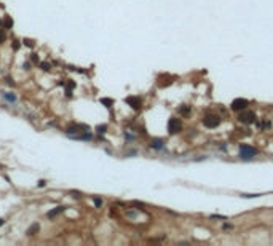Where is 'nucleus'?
I'll list each match as a JSON object with an SVG mask.
<instances>
[{
	"label": "nucleus",
	"instance_id": "9d476101",
	"mask_svg": "<svg viewBox=\"0 0 273 246\" xmlns=\"http://www.w3.org/2000/svg\"><path fill=\"white\" fill-rule=\"evenodd\" d=\"M150 147H153V149H161V147H163V141H161V139H155V141H152Z\"/></svg>",
	"mask_w": 273,
	"mask_h": 246
},
{
	"label": "nucleus",
	"instance_id": "ddd939ff",
	"mask_svg": "<svg viewBox=\"0 0 273 246\" xmlns=\"http://www.w3.org/2000/svg\"><path fill=\"white\" fill-rule=\"evenodd\" d=\"M40 67H42L43 70H50V69H51V64H48V63H42V64H40Z\"/></svg>",
	"mask_w": 273,
	"mask_h": 246
},
{
	"label": "nucleus",
	"instance_id": "1a4fd4ad",
	"mask_svg": "<svg viewBox=\"0 0 273 246\" xmlns=\"http://www.w3.org/2000/svg\"><path fill=\"white\" fill-rule=\"evenodd\" d=\"M2 96H3L8 102H16V94L14 93H2Z\"/></svg>",
	"mask_w": 273,
	"mask_h": 246
},
{
	"label": "nucleus",
	"instance_id": "423d86ee",
	"mask_svg": "<svg viewBox=\"0 0 273 246\" xmlns=\"http://www.w3.org/2000/svg\"><path fill=\"white\" fill-rule=\"evenodd\" d=\"M126 102H128L129 106H131L133 109H141V106H142V101L139 99V97H136V96H129V97H126Z\"/></svg>",
	"mask_w": 273,
	"mask_h": 246
},
{
	"label": "nucleus",
	"instance_id": "aec40b11",
	"mask_svg": "<svg viewBox=\"0 0 273 246\" xmlns=\"http://www.w3.org/2000/svg\"><path fill=\"white\" fill-rule=\"evenodd\" d=\"M7 83H8V85H11V87H14V82H13L11 78H7Z\"/></svg>",
	"mask_w": 273,
	"mask_h": 246
},
{
	"label": "nucleus",
	"instance_id": "dca6fc26",
	"mask_svg": "<svg viewBox=\"0 0 273 246\" xmlns=\"http://www.w3.org/2000/svg\"><path fill=\"white\" fill-rule=\"evenodd\" d=\"M24 45H27V46H34V42H32V40H29V38H24Z\"/></svg>",
	"mask_w": 273,
	"mask_h": 246
},
{
	"label": "nucleus",
	"instance_id": "6ab92c4d",
	"mask_svg": "<svg viewBox=\"0 0 273 246\" xmlns=\"http://www.w3.org/2000/svg\"><path fill=\"white\" fill-rule=\"evenodd\" d=\"M3 40H5V34H3L2 31H0V43L3 42Z\"/></svg>",
	"mask_w": 273,
	"mask_h": 246
},
{
	"label": "nucleus",
	"instance_id": "f3484780",
	"mask_svg": "<svg viewBox=\"0 0 273 246\" xmlns=\"http://www.w3.org/2000/svg\"><path fill=\"white\" fill-rule=\"evenodd\" d=\"M94 204H96V206H101V204H102V200H101V198H94Z\"/></svg>",
	"mask_w": 273,
	"mask_h": 246
},
{
	"label": "nucleus",
	"instance_id": "4be33fe9",
	"mask_svg": "<svg viewBox=\"0 0 273 246\" xmlns=\"http://www.w3.org/2000/svg\"><path fill=\"white\" fill-rule=\"evenodd\" d=\"M22 67H24L26 70H29V69H31V67H29V63H24V64H22Z\"/></svg>",
	"mask_w": 273,
	"mask_h": 246
},
{
	"label": "nucleus",
	"instance_id": "20e7f679",
	"mask_svg": "<svg viewBox=\"0 0 273 246\" xmlns=\"http://www.w3.org/2000/svg\"><path fill=\"white\" fill-rule=\"evenodd\" d=\"M240 121L241 123H246V125H251L256 121V114L254 112H246V114H241L240 115Z\"/></svg>",
	"mask_w": 273,
	"mask_h": 246
},
{
	"label": "nucleus",
	"instance_id": "393cba45",
	"mask_svg": "<svg viewBox=\"0 0 273 246\" xmlns=\"http://www.w3.org/2000/svg\"><path fill=\"white\" fill-rule=\"evenodd\" d=\"M3 224H5V221H3V219H0V227H2Z\"/></svg>",
	"mask_w": 273,
	"mask_h": 246
},
{
	"label": "nucleus",
	"instance_id": "412c9836",
	"mask_svg": "<svg viewBox=\"0 0 273 246\" xmlns=\"http://www.w3.org/2000/svg\"><path fill=\"white\" fill-rule=\"evenodd\" d=\"M70 195L72 197H80V192H70Z\"/></svg>",
	"mask_w": 273,
	"mask_h": 246
},
{
	"label": "nucleus",
	"instance_id": "2eb2a0df",
	"mask_svg": "<svg viewBox=\"0 0 273 246\" xmlns=\"http://www.w3.org/2000/svg\"><path fill=\"white\" fill-rule=\"evenodd\" d=\"M179 112H180V114H185V115H187L189 112H190V109H189V107H180Z\"/></svg>",
	"mask_w": 273,
	"mask_h": 246
},
{
	"label": "nucleus",
	"instance_id": "f03ea898",
	"mask_svg": "<svg viewBox=\"0 0 273 246\" xmlns=\"http://www.w3.org/2000/svg\"><path fill=\"white\" fill-rule=\"evenodd\" d=\"M180 129H182V121L179 118H170V121H168V131H170V134H177Z\"/></svg>",
	"mask_w": 273,
	"mask_h": 246
},
{
	"label": "nucleus",
	"instance_id": "f257e3e1",
	"mask_svg": "<svg viewBox=\"0 0 273 246\" xmlns=\"http://www.w3.org/2000/svg\"><path fill=\"white\" fill-rule=\"evenodd\" d=\"M257 152H259V150L253 146H246V144L240 146V157H241V158H253V157L257 155Z\"/></svg>",
	"mask_w": 273,
	"mask_h": 246
},
{
	"label": "nucleus",
	"instance_id": "b1692460",
	"mask_svg": "<svg viewBox=\"0 0 273 246\" xmlns=\"http://www.w3.org/2000/svg\"><path fill=\"white\" fill-rule=\"evenodd\" d=\"M13 48H14V50H18V48H19V43L14 42V43H13Z\"/></svg>",
	"mask_w": 273,
	"mask_h": 246
},
{
	"label": "nucleus",
	"instance_id": "a211bd4d",
	"mask_svg": "<svg viewBox=\"0 0 273 246\" xmlns=\"http://www.w3.org/2000/svg\"><path fill=\"white\" fill-rule=\"evenodd\" d=\"M45 184H46V181H38V187H45Z\"/></svg>",
	"mask_w": 273,
	"mask_h": 246
},
{
	"label": "nucleus",
	"instance_id": "7ed1b4c3",
	"mask_svg": "<svg viewBox=\"0 0 273 246\" xmlns=\"http://www.w3.org/2000/svg\"><path fill=\"white\" fill-rule=\"evenodd\" d=\"M203 123L206 128H217L219 125H221V118L217 117V115H206V117L203 118Z\"/></svg>",
	"mask_w": 273,
	"mask_h": 246
},
{
	"label": "nucleus",
	"instance_id": "9b49d317",
	"mask_svg": "<svg viewBox=\"0 0 273 246\" xmlns=\"http://www.w3.org/2000/svg\"><path fill=\"white\" fill-rule=\"evenodd\" d=\"M101 102H102V104H106V107H112V104H114V101H112V99H107V97H102V99H101Z\"/></svg>",
	"mask_w": 273,
	"mask_h": 246
},
{
	"label": "nucleus",
	"instance_id": "6e6552de",
	"mask_svg": "<svg viewBox=\"0 0 273 246\" xmlns=\"http://www.w3.org/2000/svg\"><path fill=\"white\" fill-rule=\"evenodd\" d=\"M38 230H40V225H38V224H32L31 227L27 229V232H26V233H27L29 236H34L35 233L38 232Z\"/></svg>",
	"mask_w": 273,
	"mask_h": 246
},
{
	"label": "nucleus",
	"instance_id": "5701e85b",
	"mask_svg": "<svg viewBox=\"0 0 273 246\" xmlns=\"http://www.w3.org/2000/svg\"><path fill=\"white\" fill-rule=\"evenodd\" d=\"M32 61H34V63H37V61H38V56L34 55V56H32Z\"/></svg>",
	"mask_w": 273,
	"mask_h": 246
},
{
	"label": "nucleus",
	"instance_id": "4468645a",
	"mask_svg": "<svg viewBox=\"0 0 273 246\" xmlns=\"http://www.w3.org/2000/svg\"><path fill=\"white\" fill-rule=\"evenodd\" d=\"M11 26H13V21H11L10 18H8L7 21H5V27H7V29H10V27H11Z\"/></svg>",
	"mask_w": 273,
	"mask_h": 246
},
{
	"label": "nucleus",
	"instance_id": "f8f14e48",
	"mask_svg": "<svg viewBox=\"0 0 273 246\" xmlns=\"http://www.w3.org/2000/svg\"><path fill=\"white\" fill-rule=\"evenodd\" d=\"M106 129H107V126H106V125H101V126H97V128H96V131L99 133V134H104V133H106Z\"/></svg>",
	"mask_w": 273,
	"mask_h": 246
},
{
	"label": "nucleus",
	"instance_id": "39448f33",
	"mask_svg": "<svg viewBox=\"0 0 273 246\" xmlns=\"http://www.w3.org/2000/svg\"><path fill=\"white\" fill-rule=\"evenodd\" d=\"M249 102L246 99H243V97H238V99H235L232 102V106H230V107L233 109V110H243V109L246 107V106H248Z\"/></svg>",
	"mask_w": 273,
	"mask_h": 246
},
{
	"label": "nucleus",
	"instance_id": "0eeeda50",
	"mask_svg": "<svg viewBox=\"0 0 273 246\" xmlns=\"http://www.w3.org/2000/svg\"><path fill=\"white\" fill-rule=\"evenodd\" d=\"M64 209H66V208H64V206H56V208L53 209V211H50V213H48V214H46V216H48L50 219H53V217H56V216H58V214H61V213L64 211Z\"/></svg>",
	"mask_w": 273,
	"mask_h": 246
}]
</instances>
